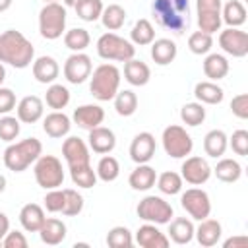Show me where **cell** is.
<instances>
[{
    "instance_id": "cell-29",
    "label": "cell",
    "mask_w": 248,
    "mask_h": 248,
    "mask_svg": "<svg viewBox=\"0 0 248 248\" xmlns=\"http://www.w3.org/2000/svg\"><path fill=\"white\" fill-rule=\"evenodd\" d=\"M178 54V46L174 41L163 37V39H155L151 43V58L155 64L159 66H169Z\"/></svg>"
},
{
    "instance_id": "cell-38",
    "label": "cell",
    "mask_w": 248,
    "mask_h": 248,
    "mask_svg": "<svg viewBox=\"0 0 248 248\" xmlns=\"http://www.w3.org/2000/svg\"><path fill=\"white\" fill-rule=\"evenodd\" d=\"M155 184H157V188H159L161 194H165V196H176V194L182 192L184 180H182V176H180L178 172H174V170H165V172H161V174L157 176Z\"/></svg>"
},
{
    "instance_id": "cell-42",
    "label": "cell",
    "mask_w": 248,
    "mask_h": 248,
    "mask_svg": "<svg viewBox=\"0 0 248 248\" xmlns=\"http://www.w3.org/2000/svg\"><path fill=\"white\" fill-rule=\"evenodd\" d=\"M114 108L120 116H132L138 110V95L132 89H122L114 95Z\"/></svg>"
},
{
    "instance_id": "cell-46",
    "label": "cell",
    "mask_w": 248,
    "mask_h": 248,
    "mask_svg": "<svg viewBox=\"0 0 248 248\" xmlns=\"http://www.w3.org/2000/svg\"><path fill=\"white\" fill-rule=\"evenodd\" d=\"M107 244L110 248H130L134 244V236L130 232L128 227H112L108 232H107Z\"/></svg>"
},
{
    "instance_id": "cell-32",
    "label": "cell",
    "mask_w": 248,
    "mask_h": 248,
    "mask_svg": "<svg viewBox=\"0 0 248 248\" xmlns=\"http://www.w3.org/2000/svg\"><path fill=\"white\" fill-rule=\"evenodd\" d=\"M194 97L202 105H219L225 99V91L215 81H198L194 87Z\"/></svg>"
},
{
    "instance_id": "cell-55",
    "label": "cell",
    "mask_w": 248,
    "mask_h": 248,
    "mask_svg": "<svg viewBox=\"0 0 248 248\" xmlns=\"http://www.w3.org/2000/svg\"><path fill=\"white\" fill-rule=\"evenodd\" d=\"M8 231H10V219H8V215L4 211H0V242L6 236Z\"/></svg>"
},
{
    "instance_id": "cell-56",
    "label": "cell",
    "mask_w": 248,
    "mask_h": 248,
    "mask_svg": "<svg viewBox=\"0 0 248 248\" xmlns=\"http://www.w3.org/2000/svg\"><path fill=\"white\" fill-rule=\"evenodd\" d=\"M12 2H14V0H0V14H2V12H6V10H10Z\"/></svg>"
},
{
    "instance_id": "cell-59",
    "label": "cell",
    "mask_w": 248,
    "mask_h": 248,
    "mask_svg": "<svg viewBox=\"0 0 248 248\" xmlns=\"http://www.w3.org/2000/svg\"><path fill=\"white\" fill-rule=\"evenodd\" d=\"M78 0H64V6H74Z\"/></svg>"
},
{
    "instance_id": "cell-14",
    "label": "cell",
    "mask_w": 248,
    "mask_h": 248,
    "mask_svg": "<svg viewBox=\"0 0 248 248\" xmlns=\"http://www.w3.org/2000/svg\"><path fill=\"white\" fill-rule=\"evenodd\" d=\"M219 46L232 58H244L248 54V35L238 27H227L219 33Z\"/></svg>"
},
{
    "instance_id": "cell-57",
    "label": "cell",
    "mask_w": 248,
    "mask_h": 248,
    "mask_svg": "<svg viewBox=\"0 0 248 248\" xmlns=\"http://www.w3.org/2000/svg\"><path fill=\"white\" fill-rule=\"evenodd\" d=\"M6 184H8V180H6V176H4L2 172H0V194H2L4 190H6Z\"/></svg>"
},
{
    "instance_id": "cell-39",
    "label": "cell",
    "mask_w": 248,
    "mask_h": 248,
    "mask_svg": "<svg viewBox=\"0 0 248 248\" xmlns=\"http://www.w3.org/2000/svg\"><path fill=\"white\" fill-rule=\"evenodd\" d=\"M70 170V178L78 188H93L97 184V172L91 169V165H76V167H68Z\"/></svg>"
},
{
    "instance_id": "cell-11",
    "label": "cell",
    "mask_w": 248,
    "mask_h": 248,
    "mask_svg": "<svg viewBox=\"0 0 248 248\" xmlns=\"http://www.w3.org/2000/svg\"><path fill=\"white\" fill-rule=\"evenodd\" d=\"M221 0H196V16L198 27L203 33H217L221 31Z\"/></svg>"
},
{
    "instance_id": "cell-49",
    "label": "cell",
    "mask_w": 248,
    "mask_h": 248,
    "mask_svg": "<svg viewBox=\"0 0 248 248\" xmlns=\"http://www.w3.org/2000/svg\"><path fill=\"white\" fill-rule=\"evenodd\" d=\"M229 147L240 155V157H246L248 155V132L246 130H234L232 136L229 138Z\"/></svg>"
},
{
    "instance_id": "cell-44",
    "label": "cell",
    "mask_w": 248,
    "mask_h": 248,
    "mask_svg": "<svg viewBox=\"0 0 248 248\" xmlns=\"http://www.w3.org/2000/svg\"><path fill=\"white\" fill-rule=\"evenodd\" d=\"M180 120L186 126H200L205 120V108L202 103L194 101V103H186L180 108Z\"/></svg>"
},
{
    "instance_id": "cell-36",
    "label": "cell",
    "mask_w": 248,
    "mask_h": 248,
    "mask_svg": "<svg viewBox=\"0 0 248 248\" xmlns=\"http://www.w3.org/2000/svg\"><path fill=\"white\" fill-rule=\"evenodd\" d=\"M70 89L62 83H50L46 87V93H45V103L52 108V110H62L70 105Z\"/></svg>"
},
{
    "instance_id": "cell-1",
    "label": "cell",
    "mask_w": 248,
    "mask_h": 248,
    "mask_svg": "<svg viewBox=\"0 0 248 248\" xmlns=\"http://www.w3.org/2000/svg\"><path fill=\"white\" fill-rule=\"evenodd\" d=\"M33 60H35V46L21 31L6 29L0 33V62L2 64L23 70L31 66Z\"/></svg>"
},
{
    "instance_id": "cell-33",
    "label": "cell",
    "mask_w": 248,
    "mask_h": 248,
    "mask_svg": "<svg viewBox=\"0 0 248 248\" xmlns=\"http://www.w3.org/2000/svg\"><path fill=\"white\" fill-rule=\"evenodd\" d=\"M229 147V136L223 132V130H209L203 138V151L207 157H213V159H219L225 155Z\"/></svg>"
},
{
    "instance_id": "cell-54",
    "label": "cell",
    "mask_w": 248,
    "mask_h": 248,
    "mask_svg": "<svg viewBox=\"0 0 248 248\" xmlns=\"http://www.w3.org/2000/svg\"><path fill=\"white\" fill-rule=\"evenodd\" d=\"M223 246L225 248H244V246H248V236L246 234H240V236H231V238H227L225 242H223Z\"/></svg>"
},
{
    "instance_id": "cell-7",
    "label": "cell",
    "mask_w": 248,
    "mask_h": 248,
    "mask_svg": "<svg viewBox=\"0 0 248 248\" xmlns=\"http://www.w3.org/2000/svg\"><path fill=\"white\" fill-rule=\"evenodd\" d=\"M33 174L35 180L41 188L45 190H54L60 188L64 182V169L58 157L54 155H43L33 163Z\"/></svg>"
},
{
    "instance_id": "cell-52",
    "label": "cell",
    "mask_w": 248,
    "mask_h": 248,
    "mask_svg": "<svg viewBox=\"0 0 248 248\" xmlns=\"http://www.w3.org/2000/svg\"><path fill=\"white\" fill-rule=\"evenodd\" d=\"M0 246H4V248H27V238L21 231H8L6 236L2 238Z\"/></svg>"
},
{
    "instance_id": "cell-53",
    "label": "cell",
    "mask_w": 248,
    "mask_h": 248,
    "mask_svg": "<svg viewBox=\"0 0 248 248\" xmlns=\"http://www.w3.org/2000/svg\"><path fill=\"white\" fill-rule=\"evenodd\" d=\"M16 108V93L10 87L0 85V114H10Z\"/></svg>"
},
{
    "instance_id": "cell-43",
    "label": "cell",
    "mask_w": 248,
    "mask_h": 248,
    "mask_svg": "<svg viewBox=\"0 0 248 248\" xmlns=\"http://www.w3.org/2000/svg\"><path fill=\"white\" fill-rule=\"evenodd\" d=\"M95 172H97V178H99V180H103V182H112V180H116L118 174H120V165H118L116 157H112V155L107 153V155H103V157L99 159Z\"/></svg>"
},
{
    "instance_id": "cell-5",
    "label": "cell",
    "mask_w": 248,
    "mask_h": 248,
    "mask_svg": "<svg viewBox=\"0 0 248 248\" xmlns=\"http://www.w3.org/2000/svg\"><path fill=\"white\" fill-rule=\"evenodd\" d=\"M66 31V6L46 2L39 12V33L46 41H56Z\"/></svg>"
},
{
    "instance_id": "cell-27",
    "label": "cell",
    "mask_w": 248,
    "mask_h": 248,
    "mask_svg": "<svg viewBox=\"0 0 248 248\" xmlns=\"http://www.w3.org/2000/svg\"><path fill=\"white\" fill-rule=\"evenodd\" d=\"M66 231H68V229H66V225H64L60 219H56V217H46L45 223H43V227L39 229V236H41L43 244L58 246V244L66 238V234H68Z\"/></svg>"
},
{
    "instance_id": "cell-4",
    "label": "cell",
    "mask_w": 248,
    "mask_h": 248,
    "mask_svg": "<svg viewBox=\"0 0 248 248\" xmlns=\"http://www.w3.org/2000/svg\"><path fill=\"white\" fill-rule=\"evenodd\" d=\"M120 70L114 64L103 62L89 76V91L97 101H112L120 91Z\"/></svg>"
},
{
    "instance_id": "cell-3",
    "label": "cell",
    "mask_w": 248,
    "mask_h": 248,
    "mask_svg": "<svg viewBox=\"0 0 248 248\" xmlns=\"http://www.w3.org/2000/svg\"><path fill=\"white\" fill-rule=\"evenodd\" d=\"M43 153V143L37 138H25L21 141L10 143L4 149L2 161L8 170L12 172H23L27 170Z\"/></svg>"
},
{
    "instance_id": "cell-45",
    "label": "cell",
    "mask_w": 248,
    "mask_h": 248,
    "mask_svg": "<svg viewBox=\"0 0 248 248\" xmlns=\"http://www.w3.org/2000/svg\"><path fill=\"white\" fill-rule=\"evenodd\" d=\"M83 205H85V202H83V196L78 192V190H74V188H66L64 190V207H62V215H66V217H76V215H79L81 211H83Z\"/></svg>"
},
{
    "instance_id": "cell-26",
    "label": "cell",
    "mask_w": 248,
    "mask_h": 248,
    "mask_svg": "<svg viewBox=\"0 0 248 248\" xmlns=\"http://www.w3.org/2000/svg\"><path fill=\"white\" fill-rule=\"evenodd\" d=\"M231 66L225 54L219 52H207L205 60H203V74L205 78H209V81H219L223 78H227Z\"/></svg>"
},
{
    "instance_id": "cell-25",
    "label": "cell",
    "mask_w": 248,
    "mask_h": 248,
    "mask_svg": "<svg viewBox=\"0 0 248 248\" xmlns=\"http://www.w3.org/2000/svg\"><path fill=\"white\" fill-rule=\"evenodd\" d=\"M155 180H157V172L153 167H149L147 163H141L138 165L130 176H128V184L132 186V190L136 192H147L155 186Z\"/></svg>"
},
{
    "instance_id": "cell-9",
    "label": "cell",
    "mask_w": 248,
    "mask_h": 248,
    "mask_svg": "<svg viewBox=\"0 0 248 248\" xmlns=\"http://www.w3.org/2000/svg\"><path fill=\"white\" fill-rule=\"evenodd\" d=\"M136 213L141 221L155 223V225H167L174 215L172 205L165 198L155 196V194H149L143 200H140V203L136 207Z\"/></svg>"
},
{
    "instance_id": "cell-6",
    "label": "cell",
    "mask_w": 248,
    "mask_h": 248,
    "mask_svg": "<svg viewBox=\"0 0 248 248\" xmlns=\"http://www.w3.org/2000/svg\"><path fill=\"white\" fill-rule=\"evenodd\" d=\"M97 54L103 58V60H114V62H128L130 58H134L136 56V46L128 41V39H124V37H120V35H116V33H112V31H108V33H103L99 39H97Z\"/></svg>"
},
{
    "instance_id": "cell-48",
    "label": "cell",
    "mask_w": 248,
    "mask_h": 248,
    "mask_svg": "<svg viewBox=\"0 0 248 248\" xmlns=\"http://www.w3.org/2000/svg\"><path fill=\"white\" fill-rule=\"evenodd\" d=\"M19 120L17 116H10V114H4L0 118V140L6 141V143H12L17 136H19Z\"/></svg>"
},
{
    "instance_id": "cell-51",
    "label": "cell",
    "mask_w": 248,
    "mask_h": 248,
    "mask_svg": "<svg viewBox=\"0 0 248 248\" xmlns=\"http://www.w3.org/2000/svg\"><path fill=\"white\" fill-rule=\"evenodd\" d=\"M231 112L240 118V120H246L248 118V95L246 93H238L232 97L231 101Z\"/></svg>"
},
{
    "instance_id": "cell-23",
    "label": "cell",
    "mask_w": 248,
    "mask_h": 248,
    "mask_svg": "<svg viewBox=\"0 0 248 248\" xmlns=\"http://www.w3.org/2000/svg\"><path fill=\"white\" fill-rule=\"evenodd\" d=\"M60 74V66L58 62L52 58V56H39L33 60V78L39 81V83H45V85H50L56 81Z\"/></svg>"
},
{
    "instance_id": "cell-17",
    "label": "cell",
    "mask_w": 248,
    "mask_h": 248,
    "mask_svg": "<svg viewBox=\"0 0 248 248\" xmlns=\"http://www.w3.org/2000/svg\"><path fill=\"white\" fill-rule=\"evenodd\" d=\"M72 120L81 130H87L89 132V130H93V128H97V126L103 124V120H105V108L101 105H93V103L81 105V107H78L74 110Z\"/></svg>"
},
{
    "instance_id": "cell-34",
    "label": "cell",
    "mask_w": 248,
    "mask_h": 248,
    "mask_svg": "<svg viewBox=\"0 0 248 248\" xmlns=\"http://www.w3.org/2000/svg\"><path fill=\"white\" fill-rule=\"evenodd\" d=\"M221 21L227 27H240L246 21V8L240 0H229L221 6Z\"/></svg>"
},
{
    "instance_id": "cell-8",
    "label": "cell",
    "mask_w": 248,
    "mask_h": 248,
    "mask_svg": "<svg viewBox=\"0 0 248 248\" xmlns=\"http://www.w3.org/2000/svg\"><path fill=\"white\" fill-rule=\"evenodd\" d=\"M161 143H163V149L169 157L172 159H184L192 153L194 149V140L192 136L186 132V128L178 126V124H170L163 130V136H161Z\"/></svg>"
},
{
    "instance_id": "cell-19",
    "label": "cell",
    "mask_w": 248,
    "mask_h": 248,
    "mask_svg": "<svg viewBox=\"0 0 248 248\" xmlns=\"http://www.w3.org/2000/svg\"><path fill=\"white\" fill-rule=\"evenodd\" d=\"M134 242L141 248H167L170 244L169 236L165 232L159 231V227L155 223H145L136 231V238Z\"/></svg>"
},
{
    "instance_id": "cell-60",
    "label": "cell",
    "mask_w": 248,
    "mask_h": 248,
    "mask_svg": "<svg viewBox=\"0 0 248 248\" xmlns=\"http://www.w3.org/2000/svg\"><path fill=\"white\" fill-rule=\"evenodd\" d=\"M43 2H45V4H46V2H58V0H43Z\"/></svg>"
},
{
    "instance_id": "cell-35",
    "label": "cell",
    "mask_w": 248,
    "mask_h": 248,
    "mask_svg": "<svg viewBox=\"0 0 248 248\" xmlns=\"http://www.w3.org/2000/svg\"><path fill=\"white\" fill-rule=\"evenodd\" d=\"M153 41H155V29H153L151 21L145 19V17L138 19V21L134 23L132 31H130V43H132L134 46H147V45H151Z\"/></svg>"
},
{
    "instance_id": "cell-40",
    "label": "cell",
    "mask_w": 248,
    "mask_h": 248,
    "mask_svg": "<svg viewBox=\"0 0 248 248\" xmlns=\"http://www.w3.org/2000/svg\"><path fill=\"white\" fill-rule=\"evenodd\" d=\"M103 0H78L74 4V10L78 14V17L81 21H87V23H93L101 17L103 14Z\"/></svg>"
},
{
    "instance_id": "cell-13",
    "label": "cell",
    "mask_w": 248,
    "mask_h": 248,
    "mask_svg": "<svg viewBox=\"0 0 248 248\" xmlns=\"http://www.w3.org/2000/svg\"><path fill=\"white\" fill-rule=\"evenodd\" d=\"M211 167L209 163L200 157V155H190L184 157V163L180 167V176L184 182L192 184V186H202L211 178Z\"/></svg>"
},
{
    "instance_id": "cell-15",
    "label": "cell",
    "mask_w": 248,
    "mask_h": 248,
    "mask_svg": "<svg viewBox=\"0 0 248 248\" xmlns=\"http://www.w3.org/2000/svg\"><path fill=\"white\" fill-rule=\"evenodd\" d=\"M157 143H155V136L151 132H140L134 136L132 143H130V159L136 165L141 163H149L155 155Z\"/></svg>"
},
{
    "instance_id": "cell-37",
    "label": "cell",
    "mask_w": 248,
    "mask_h": 248,
    "mask_svg": "<svg viewBox=\"0 0 248 248\" xmlns=\"http://www.w3.org/2000/svg\"><path fill=\"white\" fill-rule=\"evenodd\" d=\"M99 19H101L105 29L118 31L126 21V10L120 4H108L107 8H103V14H101Z\"/></svg>"
},
{
    "instance_id": "cell-58",
    "label": "cell",
    "mask_w": 248,
    "mask_h": 248,
    "mask_svg": "<svg viewBox=\"0 0 248 248\" xmlns=\"http://www.w3.org/2000/svg\"><path fill=\"white\" fill-rule=\"evenodd\" d=\"M4 79H6V68H4V64L0 62V85L4 83Z\"/></svg>"
},
{
    "instance_id": "cell-50",
    "label": "cell",
    "mask_w": 248,
    "mask_h": 248,
    "mask_svg": "<svg viewBox=\"0 0 248 248\" xmlns=\"http://www.w3.org/2000/svg\"><path fill=\"white\" fill-rule=\"evenodd\" d=\"M43 203H45V209L46 211L60 213L62 207H64V190H60V188L48 190L46 196H45V200H43Z\"/></svg>"
},
{
    "instance_id": "cell-31",
    "label": "cell",
    "mask_w": 248,
    "mask_h": 248,
    "mask_svg": "<svg viewBox=\"0 0 248 248\" xmlns=\"http://www.w3.org/2000/svg\"><path fill=\"white\" fill-rule=\"evenodd\" d=\"M211 172L221 180V182H227V184H232V182H238L240 176H242V165L236 161V159H231V157H219L215 169H211Z\"/></svg>"
},
{
    "instance_id": "cell-2",
    "label": "cell",
    "mask_w": 248,
    "mask_h": 248,
    "mask_svg": "<svg viewBox=\"0 0 248 248\" xmlns=\"http://www.w3.org/2000/svg\"><path fill=\"white\" fill-rule=\"evenodd\" d=\"M151 14L159 27L180 35L190 27V2L188 0H153Z\"/></svg>"
},
{
    "instance_id": "cell-10",
    "label": "cell",
    "mask_w": 248,
    "mask_h": 248,
    "mask_svg": "<svg viewBox=\"0 0 248 248\" xmlns=\"http://www.w3.org/2000/svg\"><path fill=\"white\" fill-rule=\"evenodd\" d=\"M180 205L196 221H202L211 213L209 194L202 188H188L186 192H180Z\"/></svg>"
},
{
    "instance_id": "cell-21",
    "label": "cell",
    "mask_w": 248,
    "mask_h": 248,
    "mask_svg": "<svg viewBox=\"0 0 248 248\" xmlns=\"http://www.w3.org/2000/svg\"><path fill=\"white\" fill-rule=\"evenodd\" d=\"M87 140H89V143H87L89 149L93 153H99V155L110 153L114 149V145H116V136L107 126H97V128L89 130V138Z\"/></svg>"
},
{
    "instance_id": "cell-18",
    "label": "cell",
    "mask_w": 248,
    "mask_h": 248,
    "mask_svg": "<svg viewBox=\"0 0 248 248\" xmlns=\"http://www.w3.org/2000/svg\"><path fill=\"white\" fill-rule=\"evenodd\" d=\"M16 112H17V120L19 122H23V124H35L45 114V103L37 95H25L17 103Z\"/></svg>"
},
{
    "instance_id": "cell-28",
    "label": "cell",
    "mask_w": 248,
    "mask_h": 248,
    "mask_svg": "<svg viewBox=\"0 0 248 248\" xmlns=\"http://www.w3.org/2000/svg\"><path fill=\"white\" fill-rule=\"evenodd\" d=\"M45 219H46L45 209L39 203H25L19 209V223H21L23 231H27V232H39Z\"/></svg>"
},
{
    "instance_id": "cell-24",
    "label": "cell",
    "mask_w": 248,
    "mask_h": 248,
    "mask_svg": "<svg viewBox=\"0 0 248 248\" xmlns=\"http://www.w3.org/2000/svg\"><path fill=\"white\" fill-rule=\"evenodd\" d=\"M169 240H172L174 244H190L192 240H194V231H196V227H194V223H192V219H186V217H176V219H170L169 223Z\"/></svg>"
},
{
    "instance_id": "cell-41",
    "label": "cell",
    "mask_w": 248,
    "mask_h": 248,
    "mask_svg": "<svg viewBox=\"0 0 248 248\" xmlns=\"http://www.w3.org/2000/svg\"><path fill=\"white\" fill-rule=\"evenodd\" d=\"M89 43H91V35L83 27H74L64 33V45L72 52H83L89 46Z\"/></svg>"
},
{
    "instance_id": "cell-16",
    "label": "cell",
    "mask_w": 248,
    "mask_h": 248,
    "mask_svg": "<svg viewBox=\"0 0 248 248\" xmlns=\"http://www.w3.org/2000/svg\"><path fill=\"white\" fill-rule=\"evenodd\" d=\"M62 155L64 161L68 163V167H76V165H87L91 155H89V145L78 138V136H70L64 140L62 143Z\"/></svg>"
},
{
    "instance_id": "cell-20",
    "label": "cell",
    "mask_w": 248,
    "mask_h": 248,
    "mask_svg": "<svg viewBox=\"0 0 248 248\" xmlns=\"http://www.w3.org/2000/svg\"><path fill=\"white\" fill-rule=\"evenodd\" d=\"M70 128H72V118L64 114L62 110H52L50 114L43 118V130L52 140L66 138L70 134Z\"/></svg>"
},
{
    "instance_id": "cell-12",
    "label": "cell",
    "mask_w": 248,
    "mask_h": 248,
    "mask_svg": "<svg viewBox=\"0 0 248 248\" xmlns=\"http://www.w3.org/2000/svg\"><path fill=\"white\" fill-rule=\"evenodd\" d=\"M91 72H93V64L85 52H72L64 62V78L72 85H79L87 81Z\"/></svg>"
},
{
    "instance_id": "cell-30",
    "label": "cell",
    "mask_w": 248,
    "mask_h": 248,
    "mask_svg": "<svg viewBox=\"0 0 248 248\" xmlns=\"http://www.w3.org/2000/svg\"><path fill=\"white\" fill-rule=\"evenodd\" d=\"M149 78H151V70L145 62L136 60V58H130L128 62H124V79L130 85L141 87L149 81Z\"/></svg>"
},
{
    "instance_id": "cell-22",
    "label": "cell",
    "mask_w": 248,
    "mask_h": 248,
    "mask_svg": "<svg viewBox=\"0 0 248 248\" xmlns=\"http://www.w3.org/2000/svg\"><path fill=\"white\" fill-rule=\"evenodd\" d=\"M194 236H196V240L200 242V246L211 248V246H215V244L221 240V236H223V227H221V223H219L217 219L205 217V219H202L200 225L196 227Z\"/></svg>"
},
{
    "instance_id": "cell-47",
    "label": "cell",
    "mask_w": 248,
    "mask_h": 248,
    "mask_svg": "<svg viewBox=\"0 0 248 248\" xmlns=\"http://www.w3.org/2000/svg\"><path fill=\"white\" fill-rule=\"evenodd\" d=\"M213 46V37L209 33H203V31H194L190 37H188V48L192 54H207Z\"/></svg>"
}]
</instances>
